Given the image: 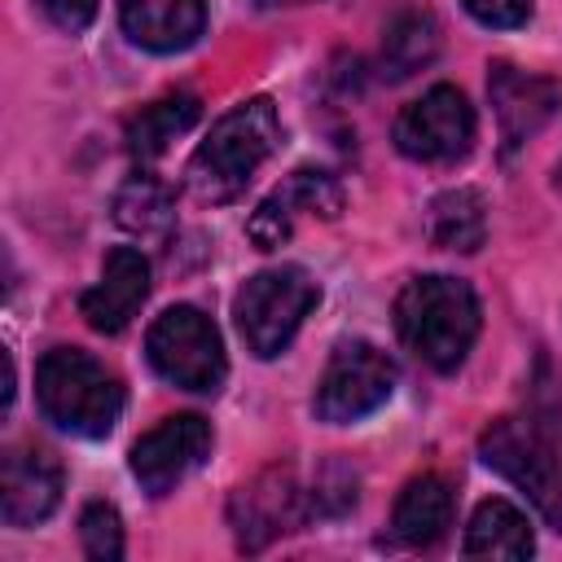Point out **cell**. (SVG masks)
I'll list each match as a JSON object with an SVG mask.
<instances>
[{
	"label": "cell",
	"instance_id": "obj_1",
	"mask_svg": "<svg viewBox=\"0 0 562 562\" xmlns=\"http://www.w3.org/2000/svg\"><path fill=\"white\" fill-rule=\"evenodd\" d=\"M479 325H483L479 294L443 272L413 277L395 299V329L404 347L439 373H452L470 356Z\"/></svg>",
	"mask_w": 562,
	"mask_h": 562
},
{
	"label": "cell",
	"instance_id": "obj_2",
	"mask_svg": "<svg viewBox=\"0 0 562 562\" xmlns=\"http://www.w3.org/2000/svg\"><path fill=\"white\" fill-rule=\"evenodd\" d=\"M277 145H281L277 105L268 97H250L211 127V136L189 158L184 180L198 202H233L255 180V171L277 154Z\"/></svg>",
	"mask_w": 562,
	"mask_h": 562
},
{
	"label": "cell",
	"instance_id": "obj_3",
	"mask_svg": "<svg viewBox=\"0 0 562 562\" xmlns=\"http://www.w3.org/2000/svg\"><path fill=\"white\" fill-rule=\"evenodd\" d=\"M35 400L40 413L79 439H101L114 430L123 413V386L119 378L79 347H53L35 364Z\"/></svg>",
	"mask_w": 562,
	"mask_h": 562
},
{
	"label": "cell",
	"instance_id": "obj_4",
	"mask_svg": "<svg viewBox=\"0 0 562 562\" xmlns=\"http://www.w3.org/2000/svg\"><path fill=\"white\" fill-rule=\"evenodd\" d=\"M479 457L501 479H509L553 531H562V448L544 422L496 417L479 435Z\"/></svg>",
	"mask_w": 562,
	"mask_h": 562
},
{
	"label": "cell",
	"instance_id": "obj_5",
	"mask_svg": "<svg viewBox=\"0 0 562 562\" xmlns=\"http://www.w3.org/2000/svg\"><path fill=\"white\" fill-rule=\"evenodd\" d=\"M316 299H321V290H316L312 272L299 263L255 272L233 299V316H237V334H241L246 351L259 360L281 356L290 347V338L299 334L303 316L316 307Z\"/></svg>",
	"mask_w": 562,
	"mask_h": 562
},
{
	"label": "cell",
	"instance_id": "obj_6",
	"mask_svg": "<svg viewBox=\"0 0 562 562\" xmlns=\"http://www.w3.org/2000/svg\"><path fill=\"white\" fill-rule=\"evenodd\" d=\"M145 351L158 378H167L180 391H198V395H215L224 386L228 360H224V342L220 329L211 325L206 312L176 303L167 307L149 334H145Z\"/></svg>",
	"mask_w": 562,
	"mask_h": 562
},
{
	"label": "cell",
	"instance_id": "obj_7",
	"mask_svg": "<svg viewBox=\"0 0 562 562\" xmlns=\"http://www.w3.org/2000/svg\"><path fill=\"white\" fill-rule=\"evenodd\" d=\"M395 391V364L386 351H378L373 342H342L321 382H316V417L329 422V426H347V422H360L369 417L373 408H382Z\"/></svg>",
	"mask_w": 562,
	"mask_h": 562
},
{
	"label": "cell",
	"instance_id": "obj_8",
	"mask_svg": "<svg viewBox=\"0 0 562 562\" xmlns=\"http://www.w3.org/2000/svg\"><path fill=\"white\" fill-rule=\"evenodd\" d=\"M474 145V110L461 88L435 83L395 119V149L413 162H457Z\"/></svg>",
	"mask_w": 562,
	"mask_h": 562
},
{
	"label": "cell",
	"instance_id": "obj_9",
	"mask_svg": "<svg viewBox=\"0 0 562 562\" xmlns=\"http://www.w3.org/2000/svg\"><path fill=\"white\" fill-rule=\"evenodd\" d=\"M312 514V496L294 483L290 465H268L250 483H241L228 501V522L241 549H263L268 540L294 531Z\"/></svg>",
	"mask_w": 562,
	"mask_h": 562
},
{
	"label": "cell",
	"instance_id": "obj_10",
	"mask_svg": "<svg viewBox=\"0 0 562 562\" xmlns=\"http://www.w3.org/2000/svg\"><path fill=\"white\" fill-rule=\"evenodd\" d=\"M211 422L198 413L162 417L154 430H145L132 443V474L149 496H167L176 483H184L206 457H211Z\"/></svg>",
	"mask_w": 562,
	"mask_h": 562
},
{
	"label": "cell",
	"instance_id": "obj_11",
	"mask_svg": "<svg viewBox=\"0 0 562 562\" xmlns=\"http://www.w3.org/2000/svg\"><path fill=\"white\" fill-rule=\"evenodd\" d=\"M342 211V189L329 171H312V167H299L285 176V184L277 193H268L259 202V211L250 215L246 233L259 250H277L290 233H294V220L299 215H321V220H334Z\"/></svg>",
	"mask_w": 562,
	"mask_h": 562
},
{
	"label": "cell",
	"instance_id": "obj_12",
	"mask_svg": "<svg viewBox=\"0 0 562 562\" xmlns=\"http://www.w3.org/2000/svg\"><path fill=\"white\" fill-rule=\"evenodd\" d=\"M61 501V461L48 448H9L0 461V514L9 527L44 522Z\"/></svg>",
	"mask_w": 562,
	"mask_h": 562
},
{
	"label": "cell",
	"instance_id": "obj_13",
	"mask_svg": "<svg viewBox=\"0 0 562 562\" xmlns=\"http://www.w3.org/2000/svg\"><path fill=\"white\" fill-rule=\"evenodd\" d=\"M487 92H492V110H496L505 149H518L527 136H536L562 105V88L553 79L527 75L509 61H492Z\"/></svg>",
	"mask_w": 562,
	"mask_h": 562
},
{
	"label": "cell",
	"instance_id": "obj_14",
	"mask_svg": "<svg viewBox=\"0 0 562 562\" xmlns=\"http://www.w3.org/2000/svg\"><path fill=\"white\" fill-rule=\"evenodd\" d=\"M149 299V259L132 246H114L101 263V281L83 290L79 312L97 334H119Z\"/></svg>",
	"mask_w": 562,
	"mask_h": 562
},
{
	"label": "cell",
	"instance_id": "obj_15",
	"mask_svg": "<svg viewBox=\"0 0 562 562\" xmlns=\"http://www.w3.org/2000/svg\"><path fill=\"white\" fill-rule=\"evenodd\" d=\"M119 22L132 44L149 53H180L206 26L202 0H119Z\"/></svg>",
	"mask_w": 562,
	"mask_h": 562
},
{
	"label": "cell",
	"instance_id": "obj_16",
	"mask_svg": "<svg viewBox=\"0 0 562 562\" xmlns=\"http://www.w3.org/2000/svg\"><path fill=\"white\" fill-rule=\"evenodd\" d=\"M452 527V483L443 474H417L404 483L395 514H391V531L404 544H435L443 531Z\"/></svg>",
	"mask_w": 562,
	"mask_h": 562
},
{
	"label": "cell",
	"instance_id": "obj_17",
	"mask_svg": "<svg viewBox=\"0 0 562 562\" xmlns=\"http://www.w3.org/2000/svg\"><path fill=\"white\" fill-rule=\"evenodd\" d=\"M461 549L470 558H509V562H518V558H531L536 536H531V522L518 505H509L505 496H492L470 514Z\"/></svg>",
	"mask_w": 562,
	"mask_h": 562
},
{
	"label": "cell",
	"instance_id": "obj_18",
	"mask_svg": "<svg viewBox=\"0 0 562 562\" xmlns=\"http://www.w3.org/2000/svg\"><path fill=\"white\" fill-rule=\"evenodd\" d=\"M198 114H202V101H198L193 92H167V97L140 105V110L127 119V132H123L127 154L140 158V162L158 158L180 132H189V127L198 123Z\"/></svg>",
	"mask_w": 562,
	"mask_h": 562
},
{
	"label": "cell",
	"instance_id": "obj_19",
	"mask_svg": "<svg viewBox=\"0 0 562 562\" xmlns=\"http://www.w3.org/2000/svg\"><path fill=\"white\" fill-rule=\"evenodd\" d=\"M439 53V26L426 9H400L382 31V75L408 79Z\"/></svg>",
	"mask_w": 562,
	"mask_h": 562
},
{
	"label": "cell",
	"instance_id": "obj_20",
	"mask_svg": "<svg viewBox=\"0 0 562 562\" xmlns=\"http://www.w3.org/2000/svg\"><path fill=\"white\" fill-rule=\"evenodd\" d=\"M426 228H430V241H435L439 250H461V255H470V250H479L483 237H487V206H483V198H479L474 189H448V193H439V198L430 202Z\"/></svg>",
	"mask_w": 562,
	"mask_h": 562
},
{
	"label": "cell",
	"instance_id": "obj_21",
	"mask_svg": "<svg viewBox=\"0 0 562 562\" xmlns=\"http://www.w3.org/2000/svg\"><path fill=\"white\" fill-rule=\"evenodd\" d=\"M114 220H119L127 233H140V237L167 233L171 220H176V193H171L158 176L140 171V176H132V180L114 193Z\"/></svg>",
	"mask_w": 562,
	"mask_h": 562
},
{
	"label": "cell",
	"instance_id": "obj_22",
	"mask_svg": "<svg viewBox=\"0 0 562 562\" xmlns=\"http://www.w3.org/2000/svg\"><path fill=\"white\" fill-rule=\"evenodd\" d=\"M79 540H83V553L97 558V562L123 558V518H119V509L105 505V501L83 505V514H79Z\"/></svg>",
	"mask_w": 562,
	"mask_h": 562
},
{
	"label": "cell",
	"instance_id": "obj_23",
	"mask_svg": "<svg viewBox=\"0 0 562 562\" xmlns=\"http://www.w3.org/2000/svg\"><path fill=\"white\" fill-rule=\"evenodd\" d=\"M465 13L483 26H496V31H509V26H522L531 18V0H461Z\"/></svg>",
	"mask_w": 562,
	"mask_h": 562
},
{
	"label": "cell",
	"instance_id": "obj_24",
	"mask_svg": "<svg viewBox=\"0 0 562 562\" xmlns=\"http://www.w3.org/2000/svg\"><path fill=\"white\" fill-rule=\"evenodd\" d=\"M97 4L101 0H40V9H44V18L53 22V26H61V31H83L92 18H97Z\"/></svg>",
	"mask_w": 562,
	"mask_h": 562
},
{
	"label": "cell",
	"instance_id": "obj_25",
	"mask_svg": "<svg viewBox=\"0 0 562 562\" xmlns=\"http://www.w3.org/2000/svg\"><path fill=\"white\" fill-rule=\"evenodd\" d=\"M263 9H281V4H307V0H259Z\"/></svg>",
	"mask_w": 562,
	"mask_h": 562
},
{
	"label": "cell",
	"instance_id": "obj_26",
	"mask_svg": "<svg viewBox=\"0 0 562 562\" xmlns=\"http://www.w3.org/2000/svg\"><path fill=\"white\" fill-rule=\"evenodd\" d=\"M558 189H562V158H558Z\"/></svg>",
	"mask_w": 562,
	"mask_h": 562
}]
</instances>
